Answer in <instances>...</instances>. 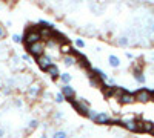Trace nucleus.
I'll list each match as a JSON object with an SVG mask.
<instances>
[{
  "instance_id": "nucleus-1",
  "label": "nucleus",
  "mask_w": 154,
  "mask_h": 138,
  "mask_svg": "<svg viewBox=\"0 0 154 138\" xmlns=\"http://www.w3.org/2000/svg\"><path fill=\"white\" fill-rule=\"evenodd\" d=\"M71 106L74 107V110L77 112V114H80L83 117H89V112H91V109H89V103L86 101V98H77V100H72V101H69Z\"/></svg>"
},
{
  "instance_id": "nucleus-2",
  "label": "nucleus",
  "mask_w": 154,
  "mask_h": 138,
  "mask_svg": "<svg viewBox=\"0 0 154 138\" xmlns=\"http://www.w3.org/2000/svg\"><path fill=\"white\" fill-rule=\"evenodd\" d=\"M37 42H43L42 34H40V28L26 29V32L23 34V43L25 45H32V43H37Z\"/></svg>"
},
{
  "instance_id": "nucleus-3",
  "label": "nucleus",
  "mask_w": 154,
  "mask_h": 138,
  "mask_svg": "<svg viewBox=\"0 0 154 138\" xmlns=\"http://www.w3.org/2000/svg\"><path fill=\"white\" fill-rule=\"evenodd\" d=\"M26 46V51L28 54H31L32 57H40L43 54H46V43L45 42H37V43H32V45H25Z\"/></svg>"
},
{
  "instance_id": "nucleus-4",
  "label": "nucleus",
  "mask_w": 154,
  "mask_h": 138,
  "mask_svg": "<svg viewBox=\"0 0 154 138\" xmlns=\"http://www.w3.org/2000/svg\"><path fill=\"white\" fill-rule=\"evenodd\" d=\"M42 92H43V87H42V84L38 81H34L31 86L26 87V91H25V94H26V97L29 100H37L38 97L42 95Z\"/></svg>"
},
{
  "instance_id": "nucleus-5",
  "label": "nucleus",
  "mask_w": 154,
  "mask_h": 138,
  "mask_svg": "<svg viewBox=\"0 0 154 138\" xmlns=\"http://www.w3.org/2000/svg\"><path fill=\"white\" fill-rule=\"evenodd\" d=\"M134 95H136V101H139V103L152 101V92L148 89H139L134 92Z\"/></svg>"
},
{
  "instance_id": "nucleus-6",
  "label": "nucleus",
  "mask_w": 154,
  "mask_h": 138,
  "mask_svg": "<svg viewBox=\"0 0 154 138\" xmlns=\"http://www.w3.org/2000/svg\"><path fill=\"white\" fill-rule=\"evenodd\" d=\"M120 126H123L126 131H130V132H139V120L136 118H123L120 120Z\"/></svg>"
},
{
  "instance_id": "nucleus-7",
  "label": "nucleus",
  "mask_w": 154,
  "mask_h": 138,
  "mask_svg": "<svg viewBox=\"0 0 154 138\" xmlns=\"http://www.w3.org/2000/svg\"><path fill=\"white\" fill-rule=\"evenodd\" d=\"M35 63L38 65V68H40L43 72H45L51 65H54V63H53V58H51L48 54H43V55H40V57H37V58H35Z\"/></svg>"
},
{
  "instance_id": "nucleus-8",
  "label": "nucleus",
  "mask_w": 154,
  "mask_h": 138,
  "mask_svg": "<svg viewBox=\"0 0 154 138\" xmlns=\"http://www.w3.org/2000/svg\"><path fill=\"white\" fill-rule=\"evenodd\" d=\"M117 100H119L120 104H133V103H136V95H134V92L123 91V92L117 97Z\"/></svg>"
},
{
  "instance_id": "nucleus-9",
  "label": "nucleus",
  "mask_w": 154,
  "mask_h": 138,
  "mask_svg": "<svg viewBox=\"0 0 154 138\" xmlns=\"http://www.w3.org/2000/svg\"><path fill=\"white\" fill-rule=\"evenodd\" d=\"M60 92L65 95V98L69 100V101H72V100H77L75 91H74V87H72L71 84H63V86L60 87Z\"/></svg>"
},
{
  "instance_id": "nucleus-10",
  "label": "nucleus",
  "mask_w": 154,
  "mask_h": 138,
  "mask_svg": "<svg viewBox=\"0 0 154 138\" xmlns=\"http://www.w3.org/2000/svg\"><path fill=\"white\" fill-rule=\"evenodd\" d=\"M94 123H97V124H112V120L109 118L108 112H99L97 117L94 118Z\"/></svg>"
},
{
  "instance_id": "nucleus-11",
  "label": "nucleus",
  "mask_w": 154,
  "mask_h": 138,
  "mask_svg": "<svg viewBox=\"0 0 154 138\" xmlns=\"http://www.w3.org/2000/svg\"><path fill=\"white\" fill-rule=\"evenodd\" d=\"M74 54L77 55V60H79V61H77V63H79L83 69H86V71H89V69H91V63H89V60L83 55V54H80V52H77L75 51V49H74Z\"/></svg>"
},
{
  "instance_id": "nucleus-12",
  "label": "nucleus",
  "mask_w": 154,
  "mask_h": 138,
  "mask_svg": "<svg viewBox=\"0 0 154 138\" xmlns=\"http://www.w3.org/2000/svg\"><path fill=\"white\" fill-rule=\"evenodd\" d=\"M139 132H154V123L148 120H139Z\"/></svg>"
},
{
  "instance_id": "nucleus-13",
  "label": "nucleus",
  "mask_w": 154,
  "mask_h": 138,
  "mask_svg": "<svg viewBox=\"0 0 154 138\" xmlns=\"http://www.w3.org/2000/svg\"><path fill=\"white\" fill-rule=\"evenodd\" d=\"M45 72H46V74L49 75V77L53 78V80H60V75H62V74H60L59 66H57L56 63H54V65H51V66H49V68H48Z\"/></svg>"
},
{
  "instance_id": "nucleus-14",
  "label": "nucleus",
  "mask_w": 154,
  "mask_h": 138,
  "mask_svg": "<svg viewBox=\"0 0 154 138\" xmlns=\"http://www.w3.org/2000/svg\"><path fill=\"white\" fill-rule=\"evenodd\" d=\"M133 75H134V80H136L137 83H140V84H145V83H146V77H145L143 71L140 69V68H134V69H133Z\"/></svg>"
},
{
  "instance_id": "nucleus-15",
  "label": "nucleus",
  "mask_w": 154,
  "mask_h": 138,
  "mask_svg": "<svg viewBox=\"0 0 154 138\" xmlns=\"http://www.w3.org/2000/svg\"><path fill=\"white\" fill-rule=\"evenodd\" d=\"M88 81H89V86L91 87H100L102 89V86H103V81H102L99 77H96V75H93L91 72H88Z\"/></svg>"
},
{
  "instance_id": "nucleus-16",
  "label": "nucleus",
  "mask_w": 154,
  "mask_h": 138,
  "mask_svg": "<svg viewBox=\"0 0 154 138\" xmlns=\"http://www.w3.org/2000/svg\"><path fill=\"white\" fill-rule=\"evenodd\" d=\"M62 61H63V65H65V66H74L79 60H77V55L75 54H69V55H63L62 57Z\"/></svg>"
},
{
  "instance_id": "nucleus-17",
  "label": "nucleus",
  "mask_w": 154,
  "mask_h": 138,
  "mask_svg": "<svg viewBox=\"0 0 154 138\" xmlns=\"http://www.w3.org/2000/svg\"><path fill=\"white\" fill-rule=\"evenodd\" d=\"M86 72H91L93 75H96V77H99V78H100L102 81H103V83L109 80V78H108V75H106V74H105L103 71H100V69H96V68H91V69H89V71H86Z\"/></svg>"
},
{
  "instance_id": "nucleus-18",
  "label": "nucleus",
  "mask_w": 154,
  "mask_h": 138,
  "mask_svg": "<svg viewBox=\"0 0 154 138\" xmlns=\"http://www.w3.org/2000/svg\"><path fill=\"white\" fill-rule=\"evenodd\" d=\"M59 51L62 52V55H69V54H74V49H72V46L69 45V43H63V45H60V49Z\"/></svg>"
},
{
  "instance_id": "nucleus-19",
  "label": "nucleus",
  "mask_w": 154,
  "mask_h": 138,
  "mask_svg": "<svg viewBox=\"0 0 154 138\" xmlns=\"http://www.w3.org/2000/svg\"><path fill=\"white\" fill-rule=\"evenodd\" d=\"M108 63L111 68H119L120 66V58L117 55H109L108 57Z\"/></svg>"
},
{
  "instance_id": "nucleus-20",
  "label": "nucleus",
  "mask_w": 154,
  "mask_h": 138,
  "mask_svg": "<svg viewBox=\"0 0 154 138\" xmlns=\"http://www.w3.org/2000/svg\"><path fill=\"white\" fill-rule=\"evenodd\" d=\"M71 80H72V75L68 74V72H63V74L60 75V81H62L63 84H69Z\"/></svg>"
},
{
  "instance_id": "nucleus-21",
  "label": "nucleus",
  "mask_w": 154,
  "mask_h": 138,
  "mask_svg": "<svg viewBox=\"0 0 154 138\" xmlns=\"http://www.w3.org/2000/svg\"><path fill=\"white\" fill-rule=\"evenodd\" d=\"M117 45H119V46H122V48H125V46L130 45V39H128L126 35H120L119 39H117Z\"/></svg>"
},
{
  "instance_id": "nucleus-22",
  "label": "nucleus",
  "mask_w": 154,
  "mask_h": 138,
  "mask_svg": "<svg viewBox=\"0 0 154 138\" xmlns=\"http://www.w3.org/2000/svg\"><path fill=\"white\" fill-rule=\"evenodd\" d=\"M12 91H14L12 87H9V86L5 84V87H0V95H11Z\"/></svg>"
},
{
  "instance_id": "nucleus-23",
  "label": "nucleus",
  "mask_w": 154,
  "mask_h": 138,
  "mask_svg": "<svg viewBox=\"0 0 154 138\" xmlns=\"http://www.w3.org/2000/svg\"><path fill=\"white\" fill-rule=\"evenodd\" d=\"M38 25H40V28H45V29H54L53 25L46 20H38Z\"/></svg>"
},
{
  "instance_id": "nucleus-24",
  "label": "nucleus",
  "mask_w": 154,
  "mask_h": 138,
  "mask_svg": "<svg viewBox=\"0 0 154 138\" xmlns=\"http://www.w3.org/2000/svg\"><path fill=\"white\" fill-rule=\"evenodd\" d=\"M53 138H68V134L65 131H56L53 134Z\"/></svg>"
},
{
  "instance_id": "nucleus-25",
  "label": "nucleus",
  "mask_w": 154,
  "mask_h": 138,
  "mask_svg": "<svg viewBox=\"0 0 154 138\" xmlns=\"http://www.w3.org/2000/svg\"><path fill=\"white\" fill-rule=\"evenodd\" d=\"M54 100H56V103H59V104H60V103L65 101L66 98H65V95H63L62 92H57V94H56V97H54Z\"/></svg>"
},
{
  "instance_id": "nucleus-26",
  "label": "nucleus",
  "mask_w": 154,
  "mask_h": 138,
  "mask_svg": "<svg viewBox=\"0 0 154 138\" xmlns=\"http://www.w3.org/2000/svg\"><path fill=\"white\" fill-rule=\"evenodd\" d=\"M37 126H38V120L34 118V120H31V121L28 123V131H34Z\"/></svg>"
},
{
  "instance_id": "nucleus-27",
  "label": "nucleus",
  "mask_w": 154,
  "mask_h": 138,
  "mask_svg": "<svg viewBox=\"0 0 154 138\" xmlns=\"http://www.w3.org/2000/svg\"><path fill=\"white\" fill-rule=\"evenodd\" d=\"M11 39H12V42H14V43H22V42H23V35H20V34H12Z\"/></svg>"
},
{
  "instance_id": "nucleus-28",
  "label": "nucleus",
  "mask_w": 154,
  "mask_h": 138,
  "mask_svg": "<svg viewBox=\"0 0 154 138\" xmlns=\"http://www.w3.org/2000/svg\"><path fill=\"white\" fill-rule=\"evenodd\" d=\"M53 117H54V120H57V121H60V120H63V114H62V112H60V110H56Z\"/></svg>"
},
{
  "instance_id": "nucleus-29",
  "label": "nucleus",
  "mask_w": 154,
  "mask_h": 138,
  "mask_svg": "<svg viewBox=\"0 0 154 138\" xmlns=\"http://www.w3.org/2000/svg\"><path fill=\"white\" fill-rule=\"evenodd\" d=\"M74 43H75V46H77V48H80V49H82V48H85V42H83L82 39H75V42H74Z\"/></svg>"
},
{
  "instance_id": "nucleus-30",
  "label": "nucleus",
  "mask_w": 154,
  "mask_h": 138,
  "mask_svg": "<svg viewBox=\"0 0 154 138\" xmlns=\"http://www.w3.org/2000/svg\"><path fill=\"white\" fill-rule=\"evenodd\" d=\"M5 35H6V29L2 26V25H0V40L5 39Z\"/></svg>"
},
{
  "instance_id": "nucleus-31",
  "label": "nucleus",
  "mask_w": 154,
  "mask_h": 138,
  "mask_svg": "<svg viewBox=\"0 0 154 138\" xmlns=\"http://www.w3.org/2000/svg\"><path fill=\"white\" fill-rule=\"evenodd\" d=\"M14 106H16V107H22V106H23V101H22L20 98H16V100H14Z\"/></svg>"
},
{
  "instance_id": "nucleus-32",
  "label": "nucleus",
  "mask_w": 154,
  "mask_h": 138,
  "mask_svg": "<svg viewBox=\"0 0 154 138\" xmlns=\"http://www.w3.org/2000/svg\"><path fill=\"white\" fill-rule=\"evenodd\" d=\"M108 84H109V86H114V84H116V80H114V78H109V80H108Z\"/></svg>"
},
{
  "instance_id": "nucleus-33",
  "label": "nucleus",
  "mask_w": 154,
  "mask_h": 138,
  "mask_svg": "<svg viewBox=\"0 0 154 138\" xmlns=\"http://www.w3.org/2000/svg\"><path fill=\"white\" fill-rule=\"evenodd\" d=\"M22 58H23L25 61H29V54H25V55H23Z\"/></svg>"
},
{
  "instance_id": "nucleus-34",
  "label": "nucleus",
  "mask_w": 154,
  "mask_h": 138,
  "mask_svg": "<svg viewBox=\"0 0 154 138\" xmlns=\"http://www.w3.org/2000/svg\"><path fill=\"white\" fill-rule=\"evenodd\" d=\"M3 137H5V129L0 128V138H3Z\"/></svg>"
},
{
  "instance_id": "nucleus-35",
  "label": "nucleus",
  "mask_w": 154,
  "mask_h": 138,
  "mask_svg": "<svg viewBox=\"0 0 154 138\" xmlns=\"http://www.w3.org/2000/svg\"><path fill=\"white\" fill-rule=\"evenodd\" d=\"M125 55H126L128 58H134V55H133L131 52H125Z\"/></svg>"
},
{
  "instance_id": "nucleus-36",
  "label": "nucleus",
  "mask_w": 154,
  "mask_h": 138,
  "mask_svg": "<svg viewBox=\"0 0 154 138\" xmlns=\"http://www.w3.org/2000/svg\"><path fill=\"white\" fill-rule=\"evenodd\" d=\"M40 138H48V135H46V134H42V137H40Z\"/></svg>"
},
{
  "instance_id": "nucleus-37",
  "label": "nucleus",
  "mask_w": 154,
  "mask_h": 138,
  "mask_svg": "<svg viewBox=\"0 0 154 138\" xmlns=\"http://www.w3.org/2000/svg\"><path fill=\"white\" fill-rule=\"evenodd\" d=\"M151 32H154V23L151 25Z\"/></svg>"
},
{
  "instance_id": "nucleus-38",
  "label": "nucleus",
  "mask_w": 154,
  "mask_h": 138,
  "mask_svg": "<svg viewBox=\"0 0 154 138\" xmlns=\"http://www.w3.org/2000/svg\"><path fill=\"white\" fill-rule=\"evenodd\" d=\"M152 92V101H154V91H151Z\"/></svg>"
},
{
  "instance_id": "nucleus-39",
  "label": "nucleus",
  "mask_w": 154,
  "mask_h": 138,
  "mask_svg": "<svg viewBox=\"0 0 154 138\" xmlns=\"http://www.w3.org/2000/svg\"><path fill=\"white\" fill-rule=\"evenodd\" d=\"M0 49H2V46H0Z\"/></svg>"
},
{
  "instance_id": "nucleus-40",
  "label": "nucleus",
  "mask_w": 154,
  "mask_h": 138,
  "mask_svg": "<svg viewBox=\"0 0 154 138\" xmlns=\"http://www.w3.org/2000/svg\"><path fill=\"white\" fill-rule=\"evenodd\" d=\"M0 84H2V81H0Z\"/></svg>"
}]
</instances>
